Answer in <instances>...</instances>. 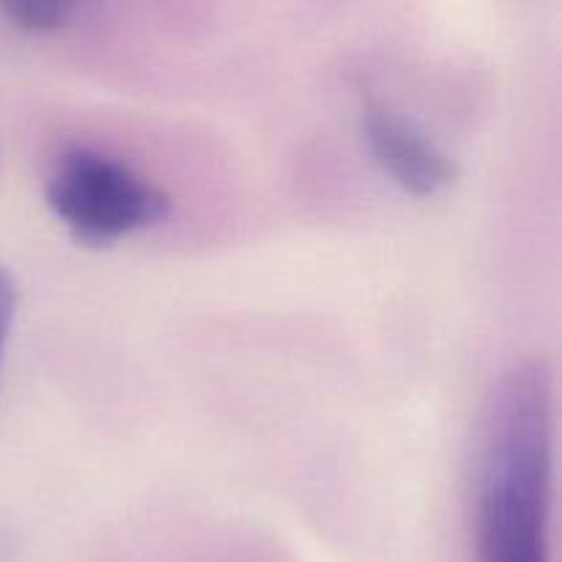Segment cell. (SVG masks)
<instances>
[{"instance_id":"cell-3","label":"cell","mask_w":562,"mask_h":562,"mask_svg":"<svg viewBox=\"0 0 562 562\" xmlns=\"http://www.w3.org/2000/svg\"><path fill=\"white\" fill-rule=\"evenodd\" d=\"M362 130L379 168L412 195H439L459 176L453 159L426 132L384 104H368Z\"/></svg>"},{"instance_id":"cell-5","label":"cell","mask_w":562,"mask_h":562,"mask_svg":"<svg viewBox=\"0 0 562 562\" xmlns=\"http://www.w3.org/2000/svg\"><path fill=\"white\" fill-rule=\"evenodd\" d=\"M14 313H16V283L14 278L0 267V362H3L5 344H9Z\"/></svg>"},{"instance_id":"cell-4","label":"cell","mask_w":562,"mask_h":562,"mask_svg":"<svg viewBox=\"0 0 562 562\" xmlns=\"http://www.w3.org/2000/svg\"><path fill=\"white\" fill-rule=\"evenodd\" d=\"M0 11L20 31L44 36L69 25L71 16L77 14V5L64 0H5L0 3Z\"/></svg>"},{"instance_id":"cell-2","label":"cell","mask_w":562,"mask_h":562,"mask_svg":"<svg viewBox=\"0 0 562 562\" xmlns=\"http://www.w3.org/2000/svg\"><path fill=\"white\" fill-rule=\"evenodd\" d=\"M47 206L86 245H113L162 223L170 201L154 181L121 159L71 148L47 181Z\"/></svg>"},{"instance_id":"cell-1","label":"cell","mask_w":562,"mask_h":562,"mask_svg":"<svg viewBox=\"0 0 562 562\" xmlns=\"http://www.w3.org/2000/svg\"><path fill=\"white\" fill-rule=\"evenodd\" d=\"M552 387L541 366L510 371L488 401L477 467L481 562H549Z\"/></svg>"}]
</instances>
